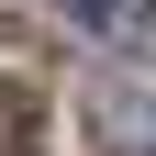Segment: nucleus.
Listing matches in <instances>:
<instances>
[{
  "instance_id": "nucleus-1",
  "label": "nucleus",
  "mask_w": 156,
  "mask_h": 156,
  "mask_svg": "<svg viewBox=\"0 0 156 156\" xmlns=\"http://www.w3.org/2000/svg\"><path fill=\"white\" fill-rule=\"evenodd\" d=\"M89 34H112L123 56H156V0H112V11H101Z\"/></svg>"
},
{
  "instance_id": "nucleus-2",
  "label": "nucleus",
  "mask_w": 156,
  "mask_h": 156,
  "mask_svg": "<svg viewBox=\"0 0 156 156\" xmlns=\"http://www.w3.org/2000/svg\"><path fill=\"white\" fill-rule=\"evenodd\" d=\"M101 134H112L123 156H156V112H145V101H101Z\"/></svg>"
},
{
  "instance_id": "nucleus-3",
  "label": "nucleus",
  "mask_w": 156,
  "mask_h": 156,
  "mask_svg": "<svg viewBox=\"0 0 156 156\" xmlns=\"http://www.w3.org/2000/svg\"><path fill=\"white\" fill-rule=\"evenodd\" d=\"M23 134H34V89L0 78V156H23Z\"/></svg>"
},
{
  "instance_id": "nucleus-4",
  "label": "nucleus",
  "mask_w": 156,
  "mask_h": 156,
  "mask_svg": "<svg viewBox=\"0 0 156 156\" xmlns=\"http://www.w3.org/2000/svg\"><path fill=\"white\" fill-rule=\"evenodd\" d=\"M56 11H78V23H101V11H112V0H56Z\"/></svg>"
}]
</instances>
